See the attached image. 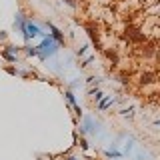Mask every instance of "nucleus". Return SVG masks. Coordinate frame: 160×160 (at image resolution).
<instances>
[{"label":"nucleus","instance_id":"nucleus-3","mask_svg":"<svg viewBox=\"0 0 160 160\" xmlns=\"http://www.w3.org/2000/svg\"><path fill=\"white\" fill-rule=\"evenodd\" d=\"M46 26H48L50 30H52V38H54V42H56L58 46H62V44H64V34L60 32V30H58L56 26H54L52 22H46Z\"/></svg>","mask_w":160,"mask_h":160},{"label":"nucleus","instance_id":"nucleus-2","mask_svg":"<svg viewBox=\"0 0 160 160\" xmlns=\"http://www.w3.org/2000/svg\"><path fill=\"white\" fill-rule=\"evenodd\" d=\"M22 32H24V38H36V36H44V32H40V28L36 24H32L30 20H24L22 24Z\"/></svg>","mask_w":160,"mask_h":160},{"label":"nucleus","instance_id":"nucleus-8","mask_svg":"<svg viewBox=\"0 0 160 160\" xmlns=\"http://www.w3.org/2000/svg\"><path fill=\"white\" fill-rule=\"evenodd\" d=\"M86 82H88V84H94V82H98V78H96V76H90Z\"/></svg>","mask_w":160,"mask_h":160},{"label":"nucleus","instance_id":"nucleus-6","mask_svg":"<svg viewBox=\"0 0 160 160\" xmlns=\"http://www.w3.org/2000/svg\"><path fill=\"white\" fill-rule=\"evenodd\" d=\"M132 112H134L132 108H124V110H120V114H122V116H128V118L132 116Z\"/></svg>","mask_w":160,"mask_h":160},{"label":"nucleus","instance_id":"nucleus-7","mask_svg":"<svg viewBox=\"0 0 160 160\" xmlns=\"http://www.w3.org/2000/svg\"><path fill=\"white\" fill-rule=\"evenodd\" d=\"M88 94H90V96H94L96 100H98V98H102V92H100V90H90Z\"/></svg>","mask_w":160,"mask_h":160},{"label":"nucleus","instance_id":"nucleus-9","mask_svg":"<svg viewBox=\"0 0 160 160\" xmlns=\"http://www.w3.org/2000/svg\"><path fill=\"white\" fill-rule=\"evenodd\" d=\"M66 160H80V158H76V156H68Z\"/></svg>","mask_w":160,"mask_h":160},{"label":"nucleus","instance_id":"nucleus-5","mask_svg":"<svg viewBox=\"0 0 160 160\" xmlns=\"http://www.w3.org/2000/svg\"><path fill=\"white\" fill-rule=\"evenodd\" d=\"M2 56H4V58H6V60H8V62H16V54H12V52H8V50H6V48H4V50H2Z\"/></svg>","mask_w":160,"mask_h":160},{"label":"nucleus","instance_id":"nucleus-1","mask_svg":"<svg viewBox=\"0 0 160 160\" xmlns=\"http://www.w3.org/2000/svg\"><path fill=\"white\" fill-rule=\"evenodd\" d=\"M38 50V56L40 58H46V56H54L58 52V44L54 42L52 36H42V42L36 46Z\"/></svg>","mask_w":160,"mask_h":160},{"label":"nucleus","instance_id":"nucleus-4","mask_svg":"<svg viewBox=\"0 0 160 160\" xmlns=\"http://www.w3.org/2000/svg\"><path fill=\"white\" fill-rule=\"evenodd\" d=\"M110 104H114V98H112V96H108L106 100H102V102L98 104V110H106V108L110 106Z\"/></svg>","mask_w":160,"mask_h":160}]
</instances>
